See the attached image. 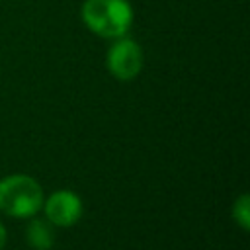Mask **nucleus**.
Wrapping results in <instances>:
<instances>
[{"mask_svg":"<svg viewBox=\"0 0 250 250\" xmlns=\"http://www.w3.org/2000/svg\"><path fill=\"white\" fill-rule=\"evenodd\" d=\"M113 43L109 45L107 53H105V68L107 72L121 80V82H129V80H135L141 70H143V64H145V55H143V47L123 35V37H117V39H111Z\"/></svg>","mask_w":250,"mask_h":250,"instance_id":"7ed1b4c3","label":"nucleus"},{"mask_svg":"<svg viewBox=\"0 0 250 250\" xmlns=\"http://www.w3.org/2000/svg\"><path fill=\"white\" fill-rule=\"evenodd\" d=\"M41 209L45 213V219L53 227L68 229V227H74L82 219L84 203H82V197L76 191H72V189H57V191L49 193L43 199Z\"/></svg>","mask_w":250,"mask_h":250,"instance_id":"20e7f679","label":"nucleus"},{"mask_svg":"<svg viewBox=\"0 0 250 250\" xmlns=\"http://www.w3.org/2000/svg\"><path fill=\"white\" fill-rule=\"evenodd\" d=\"M6 240H8V232H6V227H4V223L0 221V250H4V246H6Z\"/></svg>","mask_w":250,"mask_h":250,"instance_id":"0eeeda50","label":"nucleus"},{"mask_svg":"<svg viewBox=\"0 0 250 250\" xmlns=\"http://www.w3.org/2000/svg\"><path fill=\"white\" fill-rule=\"evenodd\" d=\"M25 242L33 250H51L55 246V227L47 219L29 217L25 225Z\"/></svg>","mask_w":250,"mask_h":250,"instance_id":"39448f33","label":"nucleus"},{"mask_svg":"<svg viewBox=\"0 0 250 250\" xmlns=\"http://www.w3.org/2000/svg\"><path fill=\"white\" fill-rule=\"evenodd\" d=\"M80 18L94 35L117 39L129 33L135 14L129 0H84Z\"/></svg>","mask_w":250,"mask_h":250,"instance_id":"f257e3e1","label":"nucleus"},{"mask_svg":"<svg viewBox=\"0 0 250 250\" xmlns=\"http://www.w3.org/2000/svg\"><path fill=\"white\" fill-rule=\"evenodd\" d=\"M45 191L27 174H10L0 180V211L14 219H29L41 211Z\"/></svg>","mask_w":250,"mask_h":250,"instance_id":"f03ea898","label":"nucleus"},{"mask_svg":"<svg viewBox=\"0 0 250 250\" xmlns=\"http://www.w3.org/2000/svg\"><path fill=\"white\" fill-rule=\"evenodd\" d=\"M232 219L242 230L250 229V195L248 193H240L234 199V203H232Z\"/></svg>","mask_w":250,"mask_h":250,"instance_id":"423d86ee","label":"nucleus"}]
</instances>
